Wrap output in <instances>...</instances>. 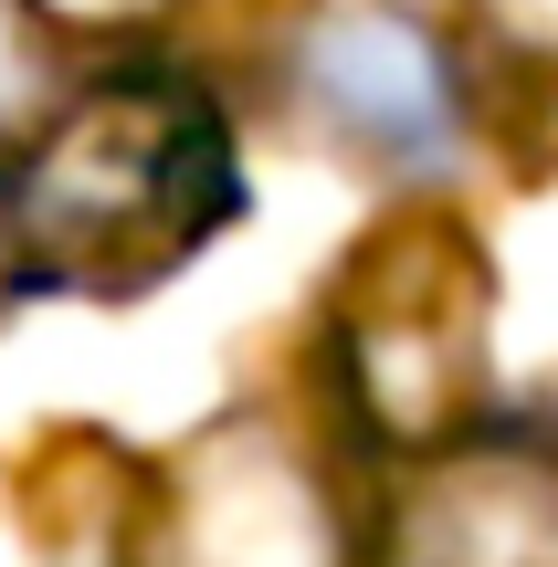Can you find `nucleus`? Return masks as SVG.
Returning <instances> with one entry per match:
<instances>
[{"label":"nucleus","instance_id":"obj_1","mask_svg":"<svg viewBox=\"0 0 558 567\" xmlns=\"http://www.w3.org/2000/svg\"><path fill=\"white\" fill-rule=\"evenodd\" d=\"M243 210L253 189L232 105L169 53L74 74L32 137L0 147V252L21 305H138L148 284L190 274Z\"/></svg>","mask_w":558,"mask_h":567},{"label":"nucleus","instance_id":"obj_4","mask_svg":"<svg viewBox=\"0 0 558 567\" xmlns=\"http://www.w3.org/2000/svg\"><path fill=\"white\" fill-rule=\"evenodd\" d=\"M148 567H358V526L306 431L232 410L169 463L148 505Z\"/></svg>","mask_w":558,"mask_h":567},{"label":"nucleus","instance_id":"obj_8","mask_svg":"<svg viewBox=\"0 0 558 567\" xmlns=\"http://www.w3.org/2000/svg\"><path fill=\"white\" fill-rule=\"evenodd\" d=\"M0 316H21V284H11V252H0Z\"/></svg>","mask_w":558,"mask_h":567},{"label":"nucleus","instance_id":"obj_6","mask_svg":"<svg viewBox=\"0 0 558 567\" xmlns=\"http://www.w3.org/2000/svg\"><path fill=\"white\" fill-rule=\"evenodd\" d=\"M74 74H84V53H74L53 0H0V147L32 137Z\"/></svg>","mask_w":558,"mask_h":567},{"label":"nucleus","instance_id":"obj_2","mask_svg":"<svg viewBox=\"0 0 558 567\" xmlns=\"http://www.w3.org/2000/svg\"><path fill=\"white\" fill-rule=\"evenodd\" d=\"M496 337V274H485V243L443 210H400L369 243L348 252L327 295V389L337 421L369 452H422L464 442L485 421V358Z\"/></svg>","mask_w":558,"mask_h":567},{"label":"nucleus","instance_id":"obj_3","mask_svg":"<svg viewBox=\"0 0 558 567\" xmlns=\"http://www.w3.org/2000/svg\"><path fill=\"white\" fill-rule=\"evenodd\" d=\"M274 105L379 179H454L475 137V74L433 0H306L264 53Z\"/></svg>","mask_w":558,"mask_h":567},{"label":"nucleus","instance_id":"obj_7","mask_svg":"<svg viewBox=\"0 0 558 567\" xmlns=\"http://www.w3.org/2000/svg\"><path fill=\"white\" fill-rule=\"evenodd\" d=\"M527 431H538V442L558 452V379H548V410H538V421H527Z\"/></svg>","mask_w":558,"mask_h":567},{"label":"nucleus","instance_id":"obj_5","mask_svg":"<svg viewBox=\"0 0 558 567\" xmlns=\"http://www.w3.org/2000/svg\"><path fill=\"white\" fill-rule=\"evenodd\" d=\"M369 567H558V452L506 421L422 452L369 526Z\"/></svg>","mask_w":558,"mask_h":567}]
</instances>
